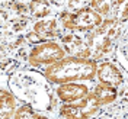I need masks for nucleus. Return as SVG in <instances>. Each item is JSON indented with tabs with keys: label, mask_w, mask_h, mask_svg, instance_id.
<instances>
[{
	"label": "nucleus",
	"mask_w": 128,
	"mask_h": 119,
	"mask_svg": "<svg viewBox=\"0 0 128 119\" xmlns=\"http://www.w3.org/2000/svg\"><path fill=\"white\" fill-rule=\"evenodd\" d=\"M25 26H26V20L25 19H19L18 22H13V29L15 31H20V29H24Z\"/></svg>",
	"instance_id": "obj_17"
},
{
	"label": "nucleus",
	"mask_w": 128,
	"mask_h": 119,
	"mask_svg": "<svg viewBox=\"0 0 128 119\" xmlns=\"http://www.w3.org/2000/svg\"><path fill=\"white\" fill-rule=\"evenodd\" d=\"M28 39L31 41V42H42V39H41L36 33H29L28 35Z\"/></svg>",
	"instance_id": "obj_18"
},
{
	"label": "nucleus",
	"mask_w": 128,
	"mask_h": 119,
	"mask_svg": "<svg viewBox=\"0 0 128 119\" xmlns=\"http://www.w3.org/2000/svg\"><path fill=\"white\" fill-rule=\"evenodd\" d=\"M16 102L13 99V95H10L6 90L0 92V119H10L15 112Z\"/></svg>",
	"instance_id": "obj_11"
},
{
	"label": "nucleus",
	"mask_w": 128,
	"mask_h": 119,
	"mask_svg": "<svg viewBox=\"0 0 128 119\" xmlns=\"http://www.w3.org/2000/svg\"><path fill=\"white\" fill-rule=\"evenodd\" d=\"M29 9L34 16L44 17V16H48V13H50V3L48 1H32V3H29Z\"/></svg>",
	"instance_id": "obj_13"
},
{
	"label": "nucleus",
	"mask_w": 128,
	"mask_h": 119,
	"mask_svg": "<svg viewBox=\"0 0 128 119\" xmlns=\"http://www.w3.org/2000/svg\"><path fill=\"white\" fill-rule=\"evenodd\" d=\"M96 74H98L99 81L102 84H105V86H109V87L116 89L124 81V77H122L121 71L118 70V67L114 65L112 63H108V61L102 63L98 67V73Z\"/></svg>",
	"instance_id": "obj_6"
},
{
	"label": "nucleus",
	"mask_w": 128,
	"mask_h": 119,
	"mask_svg": "<svg viewBox=\"0 0 128 119\" xmlns=\"http://www.w3.org/2000/svg\"><path fill=\"white\" fill-rule=\"evenodd\" d=\"M100 108L102 103L92 92L80 105H64L60 113L66 119H92L100 112Z\"/></svg>",
	"instance_id": "obj_3"
},
{
	"label": "nucleus",
	"mask_w": 128,
	"mask_h": 119,
	"mask_svg": "<svg viewBox=\"0 0 128 119\" xmlns=\"http://www.w3.org/2000/svg\"><path fill=\"white\" fill-rule=\"evenodd\" d=\"M15 119H48V118H44V116L38 115L29 106H22L15 112Z\"/></svg>",
	"instance_id": "obj_14"
},
{
	"label": "nucleus",
	"mask_w": 128,
	"mask_h": 119,
	"mask_svg": "<svg viewBox=\"0 0 128 119\" xmlns=\"http://www.w3.org/2000/svg\"><path fill=\"white\" fill-rule=\"evenodd\" d=\"M102 23L100 15L95 12L92 7H83L79 12L72 13L67 17H64L63 25L67 29H77V31H86L96 28Z\"/></svg>",
	"instance_id": "obj_5"
},
{
	"label": "nucleus",
	"mask_w": 128,
	"mask_h": 119,
	"mask_svg": "<svg viewBox=\"0 0 128 119\" xmlns=\"http://www.w3.org/2000/svg\"><path fill=\"white\" fill-rule=\"evenodd\" d=\"M89 95V87L84 84H74V83H67L61 84L57 89V96L63 102H76Z\"/></svg>",
	"instance_id": "obj_7"
},
{
	"label": "nucleus",
	"mask_w": 128,
	"mask_h": 119,
	"mask_svg": "<svg viewBox=\"0 0 128 119\" xmlns=\"http://www.w3.org/2000/svg\"><path fill=\"white\" fill-rule=\"evenodd\" d=\"M92 119H128V102L111 105Z\"/></svg>",
	"instance_id": "obj_8"
},
{
	"label": "nucleus",
	"mask_w": 128,
	"mask_h": 119,
	"mask_svg": "<svg viewBox=\"0 0 128 119\" xmlns=\"http://www.w3.org/2000/svg\"><path fill=\"white\" fill-rule=\"evenodd\" d=\"M34 32L40 36L42 41L52 39L57 35V22L54 19L50 20H40L34 25Z\"/></svg>",
	"instance_id": "obj_10"
},
{
	"label": "nucleus",
	"mask_w": 128,
	"mask_h": 119,
	"mask_svg": "<svg viewBox=\"0 0 128 119\" xmlns=\"http://www.w3.org/2000/svg\"><path fill=\"white\" fill-rule=\"evenodd\" d=\"M64 51L57 42H44L36 47H34L29 52V63L34 65H42V64H56L64 58Z\"/></svg>",
	"instance_id": "obj_4"
},
{
	"label": "nucleus",
	"mask_w": 128,
	"mask_h": 119,
	"mask_svg": "<svg viewBox=\"0 0 128 119\" xmlns=\"http://www.w3.org/2000/svg\"><path fill=\"white\" fill-rule=\"evenodd\" d=\"M96 73H98V65L93 60L67 57L50 65L45 70V76L51 83L67 84L76 80H93Z\"/></svg>",
	"instance_id": "obj_2"
},
{
	"label": "nucleus",
	"mask_w": 128,
	"mask_h": 119,
	"mask_svg": "<svg viewBox=\"0 0 128 119\" xmlns=\"http://www.w3.org/2000/svg\"><path fill=\"white\" fill-rule=\"evenodd\" d=\"M9 89L12 95L28 103L32 109L47 111L51 103V90L47 79L34 70H20L10 74Z\"/></svg>",
	"instance_id": "obj_1"
},
{
	"label": "nucleus",
	"mask_w": 128,
	"mask_h": 119,
	"mask_svg": "<svg viewBox=\"0 0 128 119\" xmlns=\"http://www.w3.org/2000/svg\"><path fill=\"white\" fill-rule=\"evenodd\" d=\"M90 4H92V9H93V10H98V12H99V13H108V12H109V7H111V4H109V3H108V1H92V3H90Z\"/></svg>",
	"instance_id": "obj_16"
},
{
	"label": "nucleus",
	"mask_w": 128,
	"mask_h": 119,
	"mask_svg": "<svg viewBox=\"0 0 128 119\" xmlns=\"http://www.w3.org/2000/svg\"><path fill=\"white\" fill-rule=\"evenodd\" d=\"M115 52H116V60H118V63H120L121 67L128 73V26L122 31V33H121L120 38H118Z\"/></svg>",
	"instance_id": "obj_9"
},
{
	"label": "nucleus",
	"mask_w": 128,
	"mask_h": 119,
	"mask_svg": "<svg viewBox=\"0 0 128 119\" xmlns=\"http://www.w3.org/2000/svg\"><path fill=\"white\" fill-rule=\"evenodd\" d=\"M95 96L99 99V102L102 103V106L105 105L112 103L116 97H118V92L115 87H109V86H105V84H99L96 86L95 90H93Z\"/></svg>",
	"instance_id": "obj_12"
},
{
	"label": "nucleus",
	"mask_w": 128,
	"mask_h": 119,
	"mask_svg": "<svg viewBox=\"0 0 128 119\" xmlns=\"http://www.w3.org/2000/svg\"><path fill=\"white\" fill-rule=\"evenodd\" d=\"M18 65H19V63L15 61V60H4L2 63V71L6 73V74H13L15 73L13 70L18 68Z\"/></svg>",
	"instance_id": "obj_15"
}]
</instances>
